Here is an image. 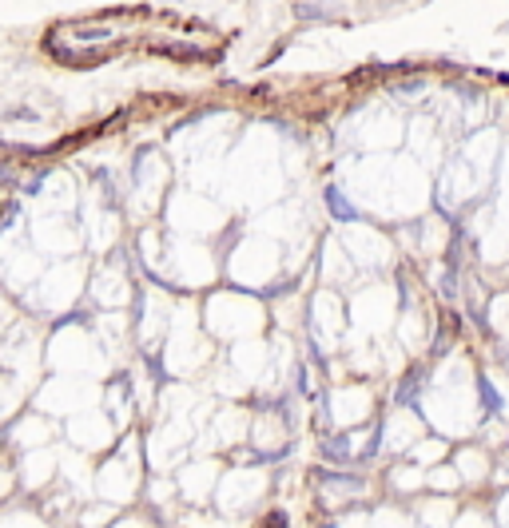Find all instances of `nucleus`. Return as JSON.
Wrapping results in <instances>:
<instances>
[]
</instances>
